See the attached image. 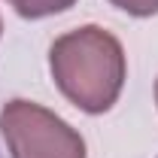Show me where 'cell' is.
<instances>
[{
	"label": "cell",
	"instance_id": "obj_1",
	"mask_svg": "<svg viewBox=\"0 0 158 158\" xmlns=\"http://www.w3.org/2000/svg\"><path fill=\"white\" fill-rule=\"evenodd\" d=\"M49 70L58 91L73 106L88 116H100L118 100L125 88L128 58L118 37L98 24H82L52 43Z\"/></svg>",
	"mask_w": 158,
	"mask_h": 158
},
{
	"label": "cell",
	"instance_id": "obj_2",
	"mask_svg": "<svg viewBox=\"0 0 158 158\" xmlns=\"http://www.w3.org/2000/svg\"><path fill=\"white\" fill-rule=\"evenodd\" d=\"M0 137L12 158H85V140L70 122L24 98L0 106Z\"/></svg>",
	"mask_w": 158,
	"mask_h": 158
},
{
	"label": "cell",
	"instance_id": "obj_3",
	"mask_svg": "<svg viewBox=\"0 0 158 158\" xmlns=\"http://www.w3.org/2000/svg\"><path fill=\"white\" fill-rule=\"evenodd\" d=\"M21 19H49V15H58L64 9H70L76 0H6Z\"/></svg>",
	"mask_w": 158,
	"mask_h": 158
},
{
	"label": "cell",
	"instance_id": "obj_4",
	"mask_svg": "<svg viewBox=\"0 0 158 158\" xmlns=\"http://www.w3.org/2000/svg\"><path fill=\"white\" fill-rule=\"evenodd\" d=\"M116 9L134 15V19H149L158 12V0H110Z\"/></svg>",
	"mask_w": 158,
	"mask_h": 158
},
{
	"label": "cell",
	"instance_id": "obj_5",
	"mask_svg": "<svg viewBox=\"0 0 158 158\" xmlns=\"http://www.w3.org/2000/svg\"><path fill=\"white\" fill-rule=\"evenodd\" d=\"M155 103H158V79H155Z\"/></svg>",
	"mask_w": 158,
	"mask_h": 158
},
{
	"label": "cell",
	"instance_id": "obj_6",
	"mask_svg": "<svg viewBox=\"0 0 158 158\" xmlns=\"http://www.w3.org/2000/svg\"><path fill=\"white\" fill-rule=\"evenodd\" d=\"M0 34H3V21H0Z\"/></svg>",
	"mask_w": 158,
	"mask_h": 158
}]
</instances>
